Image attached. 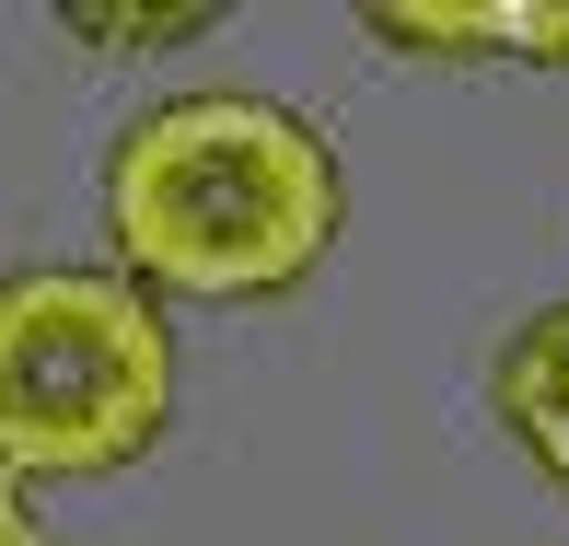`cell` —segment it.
I'll use <instances>...</instances> for the list:
<instances>
[{
  "instance_id": "cell-1",
  "label": "cell",
  "mask_w": 569,
  "mask_h": 546,
  "mask_svg": "<svg viewBox=\"0 0 569 546\" xmlns=\"http://www.w3.org/2000/svg\"><path fill=\"white\" fill-rule=\"evenodd\" d=\"M106 232L140 291L187 302L291 291L338 245V151L268 93L151 106L106 163Z\"/></svg>"
},
{
  "instance_id": "cell-2",
  "label": "cell",
  "mask_w": 569,
  "mask_h": 546,
  "mask_svg": "<svg viewBox=\"0 0 569 546\" xmlns=\"http://www.w3.org/2000/svg\"><path fill=\"white\" fill-rule=\"evenodd\" d=\"M174 407V337L117 268L0 279V454L23 477H117Z\"/></svg>"
},
{
  "instance_id": "cell-3",
  "label": "cell",
  "mask_w": 569,
  "mask_h": 546,
  "mask_svg": "<svg viewBox=\"0 0 569 546\" xmlns=\"http://www.w3.org/2000/svg\"><path fill=\"white\" fill-rule=\"evenodd\" d=\"M500 419L523 430V454L569 488V302H547L535 326H511V349H500Z\"/></svg>"
},
{
  "instance_id": "cell-4",
  "label": "cell",
  "mask_w": 569,
  "mask_h": 546,
  "mask_svg": "<svg viewBox=\"0 0 569 546\" xmlns=\"http://www.w3.org/2000/svg\"><path fill=\"white\" fill-rule=\"evenodd\" d=\"M511 47L523 59H569V0H511Z\"/></svg>"
},
{
  "instance_id": "cell-5",
  "label": "cell",
  "mask_w": 569,
  "mask_h": 546,
  "mask_svg": "<svg viewBox=\"0 0 569 546\" xmlns=\"http://www.w3.org/2000/svg\"><path fill=\"white\" fill-rule=\"evenodd\" d=\"M23 488H36V477L0 454V546H47V535H36V512H23Z\"/></svg>"
},
{
  "instance_id": "cell-6",
  "label": "cell",
  "mask_w": 569,
  "mask_h": 546,
  "mask_svg": "<svg viewBox=\"0 0 569 546\" xmlns=\"http://www.w3.org/2000/svg\"><path fill=\"white\" fill-rule=\"evenodd\" d=\"M82 36H187L198 12H70Z\"/></svg>"
}]
</instances>
